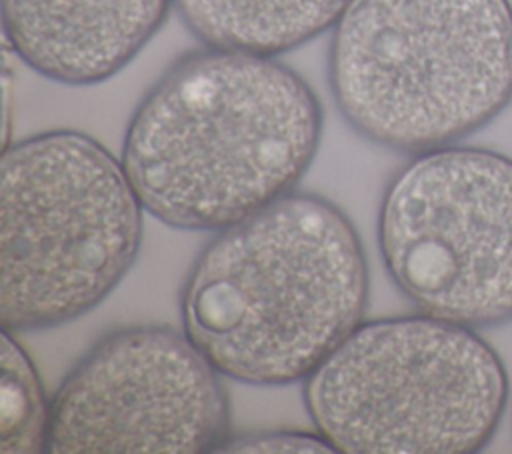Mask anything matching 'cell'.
Masks as SVG:
<instances>
[{
	"label": "cell",
	"instance_id": "9c48e42d",
	"mask_svg": "<svg viewBox=\"0 0 512 454\" xmlns=\"http://www.w3.org/2000/svg\"><path fill=\"white\" fill-rule=\"evenodd\" d=\"M172 4L206 46L276 56L334 26L350 0H172Z\"/></svg>",
	"mask_w": 512,
	"mask_h": 454
},
{
	"label": "cell",
	"instance_id": "7a4b0ae2",
	"mask_svg": "<svg viewBox=\"0 0 512 454\" xmlns=\"http://www.w3.org/2000/svg\"><path fill=\"white\" fill-rule=\"evenodd\" d=\"M368 266L348 216L286 194L216 232L182 288L186 336L226 378L306 380L362 322Z\"/></svg>",
	"mask_w": 512,
	"mask_h": 454
},
{
	"label": "cell",
	"instance_id": "3957f363",
	"mask_svg": "<svg viewBox=\"0 0 512 454\" xmlns=\"http://www.w3.org/2000/svg\"><path fill=\"white\" fill-rule=\"evenodd\" d=\"M328 74L346 122L420 154L456 144L512 102L508 0H350Z\"/></svg>",
	"mask_w": 512,
	"mask_h": 454
},
{
	"label": "cell",
	"instance_id": "8992f818",
	"mask_svg": "<svg viewBox=\"0 0 512 454\" xmlns=\"http://www.w3.org/2000/svg\"><path fill=\"white\" fill-rule=\"evenodd\" d=\"M384 266L418 312L490 328L512 320V158L480 146L416 154L386 188Z\"/></svg>",
	"mask_w": 512,
	"mask_h": 454
},
{
	"label": "cell",
	"instance_id": "277c9868",
	"mask_svg": "<svg viewBox=\"0 0 512 454\" xmlns=\"http://www.w3.org/2000/svg\"><path fill=\"white\" fill-rule=\"evenodd\" d=\"M142 204L98 140L52 130L6 144L0 160V326H60L96 308L128 274Z\"/></svg>",
	"mask_w": 512,
	"mask_h": 454
},
{
	"label": "cell",
	"instance_id": "ba28073f",
	"mask_svg": "<svg viewBox=\"0 0 512 454\" xmlns=\"http://www.w3.org/2000/svg\"><path fill=\"white\" fill-rule=\"evenodd\" d=\"M4 38L40 76L98 84L118 74L162 26L172 0H0Z\"/></svg>",
	"mask_w": 512,
	"mask_h": 454
},
{
	"label": "cell",
	"instance_id": "30bf717a",
	"mask_svg": "<svg viewBox=\"0 0 512 454\" xmlns=\"http://www.w3.org/2000/svg\"><path fill=\"white\" fill-rule=\"evenodd\" d=\"M48 416L50 406L44 404L34 366L12 338V332L2 330V452L46 450Z\"/></svg>",
	"mask_w": 512,
	"mask_h": 454
},
{
	"label": "cell",
	"instance_id": "52a82bcc",
	"mask_svg": "<svg viewBox=\"0 0 512 454\" xmlns=\"http://www.w3.org/2000/svg\"><path fill=\"white\" fill-rule=\"evenodd\" d=\"M220 372L170 326H128L98 340L50 400L52 454H198L228 438Z\"/></svg>",
	"mask_w": 512,
	"mask_h": 454
},
{
	"label": "cell",
	"instance_id": "6da1fadb",
	"mask_svg": "<svg viewBox=\"0 0 512 454\" xmlns=\"http://www.w3.org/2000/svg\"><path fill=\"white\" fill-rule=\"evenodd\" d=\"M320 134L322 106L300 74L274 56L206 46L140 100L120 162L156 220L218 232L290 194Z\"/></svg>",
	"mask_w": 512,
	"mask_h": 454
},
{
	"label": "cell",
	"instance_id": "8fae6325",
	"mask_svg": "<svg viewBox=\"0 0 512 454\" xmlns=\"http://www.w3.org/2000/svg\"><path fill=\"white\" fill-rule=\"evenodd\" d=\"M216 452H336L334 446L316 430H262L228 436Z\"/></svg>",
	"mask_w": 512,
	"mask_h": 454
},
{
	"label": "cell",
	"instance_id": "5b68a950",
	"mask_svg": "<svg viewBox=\"0 0 512 454\" xmlns=\"http://www.w3.org/2000/svg\"><path fill=\"white\" fill-rule=\"evenodd\" d=\"M508 390L476 328L418 312L360 322L304 380V404L336 452L470 454L496 434Z\"/></svg>",
	"mask_w": 512,
	"mask_h": 454
}]
</instances>
